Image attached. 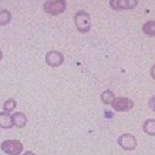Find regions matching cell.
I'll use <instances>...</instances> for the list:
<instances>
[{"label":"cell","mask_w":155,"mask_h":155,"mask_svg":"<svg viewBox=\"0 0 155 155\" xmlns=\"http://www.w3.org/2000/svg\"><path fill=\"white\" fill-rule=\"evenodd\" d=\"M66 7H67L66 0H47L42 5L44 11L52 15H58L64 13Z\"/></svg>","instance_id":"obj_1"},{"label":"cell","mask_w":155,"mask_h":155,"mask_svg":"<svg viewBox=\"0 0 155 155\" xmlns=\"http://www.w3.org/2000/svg\"><path fill=\"white\" fill-rule=\"evenodd\" d=\"M74 22L77 28L81 33H87L91 28V17L87 12L85 11H79L74 15Z\"/></svg>","instance_id":"obj_2"},{"label":"cell","mask_w":155,"mask_h":155,"mask_svg":"<svg viewBox=\"0 0 155 155\" xmlns=\"http://www.w3.org/2000/svg\"><path fill=\"white\" fill-rule=\"evenodd\" d=\"M117 145L120 146L125 150H134L137 146V140L134 135L132 134H122L117 139Z\"/></svg>","instance_id":"obj_3"},{"label":"cell","mask_w":155,"mask_h":155,"mask_svg":"<svg viewBox=\"0 0 155 155\" xmlns=\"http://www.w3.org/2000/svg\"><path fill=\"white\" fill-rule=\"evenodd\" d=\"M112 106L116 112H127L130 108H133L134 102L128 97H117L113 101Z\"/></svg>","instance_id":"obj_4"},{"label":"cell","mask_w":155,"mask_h":155,"mask_svg":"<svg viewBox=\"0 0 155 155\" xmlns=\"http://www.w3.org/2000/svg\"><path fill=\"white\" fill-rule=\"evenodd\" d=\"M46 61L49 66H60L62 62H64V55L60 53V52H57V51H52V52H48L47 55H46Z\"/></svg>","instance_id":"obj_5"},{"label":"cell","mask_w":155,"mask_h":155,"mask_svg":"<svg viewBox=\"0 0 155 155\" xmlns=\"http://www.w3.org/2000/svg\"><path fill=\"white\" fill-rule=\"evenodd\" d=\"M110 6L115 10L132 8L136 6V0H110Z\"/></svg>","instance_id":"obj_6"},{"label":"cell","mask_w":155,"mask_h":155,"mask_svg":"<svg viewBox=\"0 0 155 155\" xmlns=\"http://www.w3.org/2000/svg\"><path fill=\"white\" fill-rule=\"evenodd\" d=\"M2 149L12 155H17L21 150V145L18 141H7L2 145Z\"/></svg>","instance_id":"obj_7"},{"label":"cell","mask_w":155,"mask_h":155,"mask_svg":"<svg viewBox=\"0 0 155 155\" xmlns=\"http://www.w3.org/2000/svg\"><path fill=\"white\" fill-rule=\"evenodd\" d=\"M142 129L149 136H155V119H148L143 122Z\"/></svg>","instance_id":"obj_8"},{"label":"cell","mask_w":155,"mask_h":155,"mask_svg":"<svg viewBox=\"0 0 155 155\" xmlns=\"http://www.w3.org/2000/svg\"><path fill=\"white\" fill-rule=\"evenodd\" d=\"M13 124V117L10 116V114H7L6 112L0 113V126L2 128H10Z\"/></svg>","instance_id":"obj_9"},{"label":"cell","mask_w":155,"mask_h":155,"mask_svg":"<svg viewBox=\"0 0 155 155\" xmlns=\"http://www.w3.org/2000/svg\"><path fill=\"white\" fill-rule=\"evenodd\" d=\"M12 19V13L7 10L0 11V26L7 25Z\"/></svg>","instance_id":"obj_10"},{"label":"cell","mask_w":155,"mask_h":155,"mask_svg":"<svg viewBox=\"0 0 155 155\" xmlns=\"http://www.w3.org/2000/svg\"><path fill=\"white\" fill-rule=\"evenodd\" d=\"M115 100V97L113 94V92L110 91H105L102 94H101V101L106 105H109V104H113V101Z\"/></svg>","instance_id":"obj_11"},{"label":"cell","mask_w":155,"mask_h":155,"mask_svg":"<svg viewBox=\"0 0 155 155\" xmlns=\"http://www.w3.org/2000/svg\"><path fill=\"white\" fill-rule=\"evenodd\" d=\"M12 117H13V124L17 125V126L22 127L26 124V117L22 113H15Z\"/></svg>","instance_id":"obj_12"},{"label":"cell","mask_w":155,"mask_h":155,"mask_svg":"<svg viewBox=\"0 0 155 155\" xmlns=\"http://www.w3.org/2000/svg\"><path fill=\"white\" fill-rule=\"evenodd\" d=\"M142 29L147 35H155V21H148Z\"/></svg>","instance_id":"obj_13"},{"label":"cell","mask_w":155,"mask_h":155,"mask_svg":"<svg viewBox=\"0 0 155 155\" xmlns=\"http://www.w3.org/2000/svg\"><path fill=\"white\" fill-rule=\"evenodd\" d=\"M15 105H17V104H15V101H14L13 99H8V100L4 104V109H5L6 112H11V110L15 107Z\"/></svg>","instance_id":"obj_14"},{"label":"cell","mask_w":155,"mask_h":155,"mask_svg":"<svg viewBox=\"0 0 155 155\" xmlns=\"http://www.w3.org/2000/svg\"><path fill=\"white\" fill-rule=\"evenodd\" d=\"M148 106H149V108H150L153 112H155V95L149 99V101H148Z\"/></svg>","instance_id":"obj_15"},{"label":"cell","mask_w":155,"mask_h":155,"mask_svg":"<svg viewBox=\"0 0 155 155\" xmlns=\"http://www.w3.org/2000/svg\"><path fill=\"white\" fill-rule=\"evenodd\" d=\"M150 75H152V78H153V79H155V65L150 68Z\"/></svg>","instance_id":"obj_16"},{"label":"cell","mask_w":155,"mask_h":155,"mask_svg":"<svg viewBox=\"0 0 155 155\" xmlns=\"http://www.w3.org/2000/svg\"><path fill=\"white\" fill-rule=\"evenodd\" d=\"M1 58H2V53H1V51H0V60H1Z\"/></svg>","instance_id":"obj_17"},{"label":"cell","mask_w":155,"mask_h":155,"mask_svg":"<svg viewBox=\"0 0 155 155\" xmlns=\"http://www.w3.org/2000/svg\"><path fill=\"white\" fill-rule=\"evenodd\" d=\"M26 155H33V154H32V153H27Z\"/></svg>","instance_id":"obj_18"}]
</instances>
